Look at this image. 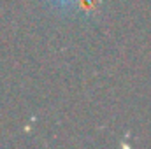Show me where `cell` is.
<instances>
[{
  "instance_id": "obj_1",
  "label": "cell",
  "mask_w": 151,
  "mask_h": 149,
  "mask_svg": "<svg viewBox=\"0 0 151 149\" xmlns=\"http://www.w3.org/2000/svg\"><path fill=\"white\" fill-rule=\"evenodd\" d=\"M53 4H56V5H60V7H70V5H74L77 0H51Z\"/></svg>"
}]
</instances>
